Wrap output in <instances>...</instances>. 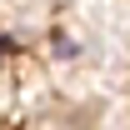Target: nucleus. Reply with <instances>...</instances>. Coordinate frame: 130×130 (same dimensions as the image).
<instances>
[]
</instances>
